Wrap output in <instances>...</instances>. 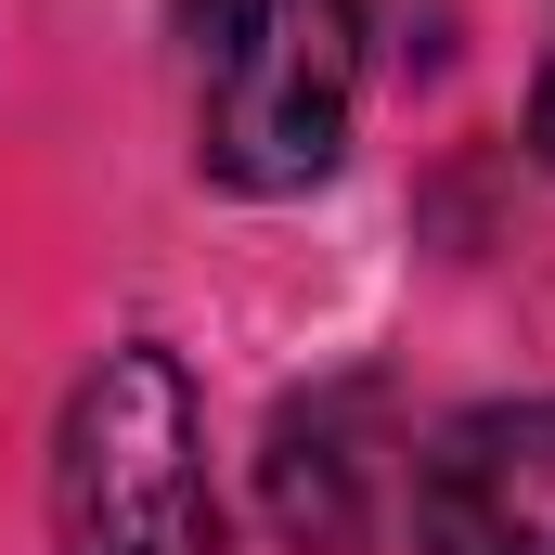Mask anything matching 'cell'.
<instances>
[{
    "mask_svg": "<svg viewBox=\"0 0 555 555\" xmlns=\"http://www.w3.org/2000/svg\"><path fill=\"white\" fill-rule=\"evenodd\" d=\"M194 52V155L233 194H310L349 155L362 13L349 0H181Z\"/></svg>",
    "mask_w": 555,
    "mask_h": 555,
    "instance_id": "obj_1",
    "label": "cell"
},
{
    "mask_svg": "<svg viewBox=\"0 0 555 555\" xmlns=\"http://www.w3.org/2000/svg\"><path fill=\"white\" fill-rule=\"evenodd\" d=\"M52 530H65V555H220L207 426H194V375L168 349H104V375L65 401Z\"/></svg>",
    "mask_w": 555,
    "mask_h": 555,
    "instance_id": "obj_2",
    "label": "cell"
},
{
    "mask_svg": "<svg viewBox=\"0 0 555 555\" xmlns=\"http://www.w3.org/2000/svg\"><path fill=\"white\" fill-rule=\"evenodd\" d=\"M426 555H555V401H491L414 465Z\"/></svg>",
    "mask_w": 555,
    "mask_h": 555,
    "instance_id": "obj_3",
    "label": "cell"
},
{
    "mask_svg": "<svg viewBox=\"0 0 555 555\" xmlns=\"http://www.w3.org/2000/svg\"><path fill=\"white\" fill-rule=\"evenodd\" d=\"M375 491H388V439H375V388H310L272 426V517L310 555L375 543Z\"/></svg>",
    "mask_w": 555,
    "mask_h": 555,
    "instance_id": "obj_4",
    "label": "cell"
},
{
    "mask_svg": "<svg viewBox=\"0 0 555 555\" xmlns=\"http://www.w3.org/2000/svg\"><path fill=\"white\" fill-rule=\"evenodd\" d=\"M530 142H543V168H555V65H543V91H530Z\"/></svg>",
    "mask_w": 555,
    "mask_h": 555,
    "instance_id": "obj_5",
    "label": "cell"
}]
</instances>
